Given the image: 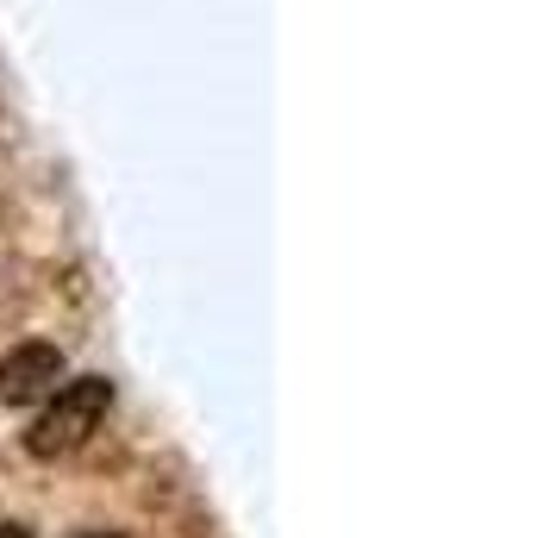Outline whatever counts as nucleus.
<instances>
[{
	"instance_id": "1",
	"label": "nucleus",
	"mask_w": 556,
	"mask_h": 538,
	"mask_svg": "<svg viewBox=\"0 0 556 538\" xmlns=\"http://www.w3.org/2000/svg\"><path fill=\"white\" fill-rule=\"evenodd\" d=\"M106 408H113V383L106 376H63V383L45 395V413L26 426V451L31 458H70L88 438L101 433Z\"/></svg>"
},
{
	"instance_id": "2",
	"label": "nucleus",
	"mask_w": 556,
	"mask_h": 538,
	"mask_svg": "<svg viewBox=\"0 0 556 538\" xmlns=\"http://www.w3.org/2000/svg\"><path fill=\"white\" fill-rule=\"evenodd\" d=\"M63 376H70V358H63V345H51V338H20L13 351H0V401L7 408L45 401Z\"/></svg>"
},
{
	"instance_id": "3",
	"label": "nucleus",
	"mask_w": 556,
	"mask_h": 538,
	"mask_svg": "<svg viewBox=\"0 0 556 538\" xmlns=\"http://www.w3.org/2000/svg\"><path fill=\"white\" fill-rule=\"evenodd\" d=\"M0 538H31L26 526H13V520H7V526H0Z\"/></svg>"
},
{
	"instance_id": "4",
	"label": "nucleus",
	"mask_w": 556,
	"mask_h": 538,
	"mask_svg": "<svg viewBox=\"0 0 556 538\" xmlns=\"http://www.w3.org/2000/svg\"><path fill=\"white\" fill-rule=\"evenodd\" d=\"M81 538H126V533H81Z\"/></svg>"
}]
</instances>
